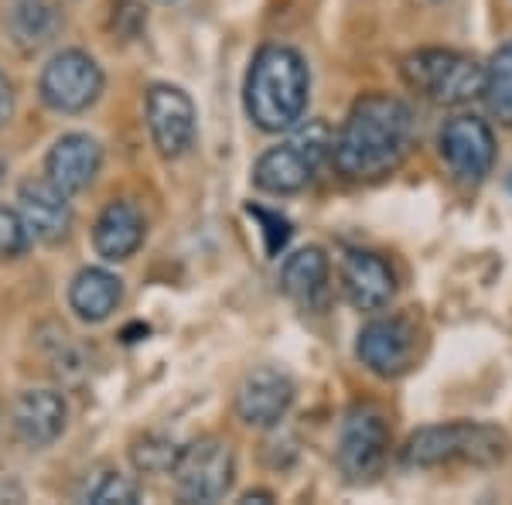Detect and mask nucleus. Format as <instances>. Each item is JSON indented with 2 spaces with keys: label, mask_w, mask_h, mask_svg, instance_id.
<instances>
[{
  "label": "nucleus",
  "mask_w": 512,
  "mask_h": 505,
  "mask_svg": "<svg viewBox=\"0 0 512 505\" xmlns=\"http://www.w3.org/2000/svg\"><path fill=\"white\" fill-rule=\"evenodd\" d=\"M509 451V437L499 427L454 420V424L424 427L407 437L400 447L403 468H437V465H495Z\"/></svg>",
  "instance_id": "7ed1b4c3"
},
{
  "label": "nucleus",
  "mask_w": 512,
  "mask_h": 505,
  "mask_svg": "<svg viewBox=\"0 0 512 505\" xmlns=\"http://www.w3.org/2000/svg\"><path fill=\"white\" fill-rule=\"evenodd\" d=\"M482 96H485V103H489L492 117L512 127V38L492 55V62L485 65Z\"/></svg>",
  "instance_id": "412c9836"
},
{
  "label": "nucleus",
  "mask_w": 512,
  "mask_h": 505,
  "mask_svg": "<svg viewBox=\"0 0 512 505\" xmlns=\"http://www.w3.org/2000/svg\"><path fill=\"white\" fill-rule=\"evenodd\" d=\"M103 89H106L103 69H99V62L89 52H82V48L55 52L38 76L41 103L52 113H62V117L86 113L89 106L99 103Z\"/></svg>",
  "instance_id": "423d86ee"
},
{
  "label": "nucleus",
  "mask_w": 512,
  "mask_h": 505,
  "mask_svg": "<svg viewBox=\"0 0 512 505\" xmlns=\"http://www.w3.org/2000/svg\"><path fill=\"white\" fill-rule=\"evenodd\" d=\"M328 273H332V263H328L325 250L304 246V250H297L284 260L280 287L301 311H321L328 301Z\"/></svg>",
  "instance_id": "6ab92c4d"
},
{
  "label": "nucleus",
  "mask_w": 512,
  "mask_h": 505,
  "mask_svg": "<svg viewBox=\"0 0 512 505\" xmlns=\"http://www.w3.org/2000/svg\"><path fill=\"white\" fill-rule=\"evenodd\" d=\"M328 154H332V130L315 120L297 130L291 140L256 157L253 185L267 195H297L315 181Z\"/></svg>",
  "instance_id": "20e7f679"
},
{
  "label": "nucleus",
  "mask_w": 512,
  "mask_h": 505,
  "mask_svg": "<svg viewBox=\"0 0 512 505\" xmlns=\"http://www.w3.org/2000/svg\"><path fill=\"white\" fill-rule=\"evenodd\" d=\"M147 236V222L144 212L137 209L127 198H113L103 212H99L96 226H93V246L106 263H123L130 260Z\"/></svg>",
  "instance_id": "f3484780"
},
{
  "label": "nucleus",
  "mask_w": 512,
  "mask_h": 505,
  "mask_svg": "<svg viewBox=\"0 0 512 505\" xmlns=\"http://www.w3.org/2000/svg\"><path fill=\"white\" fill-rule=\"evenodd\" d=\"M441 157L451 178L465 188H475L489 178L495 164V134L478 117H454L441 130Z\"/></svg>",
  "instance_id": "1a4fd4ad"
},
{
  "label": "nucleus",
  "mask_w": 512,
  "mask_h": 505,
  "mask_svg": "<svg viewBox=\"0 0 512 505\" xmlns=\"http://www.w3.org/2000/svg\"><path fill=\"white\" fill-rule=\"evenodd\" d=\"M311 96V72L291 45H263L253 55L243 86L246 117L263 134H284L304 120Z\"/></svg>",
  "instance_id": "f03ea898"
},
{
  "label": "nucleus",
  "mask_w": 512,
  "mask_h": 505,
  "mask_svg": "<svg viewBox=\"0 0 512 505\" xmlns=\"http://www.w3.org/2000/svg\"><path fill=\"white\" fill-rule=\"evenodd\" d=\"M48 331H52V338H45V352H48V359H52V369H55V376H62V379H79L82 376V352L76 349V342H72V335L65 328H55V325H48Z\"/></svg>",
  "instance_id": "b1692460"
},
{
  "label": "nucleus",
  "mask_w": 512,
  "mask_h": 505,
  "mask_svg": "<svg viewBox=\"0 0 512 505\" xmlns=\"http://www.w3.org/2000/svg\"><path fill=\"white\" fill-rule=\"evenodd\" d=\"M144 106H147V130H151V140L161 157L175 161V157H185L192 151L198 113L185 89L158 82V86L147 89Z\"/></svg>",
  "instance_id": "9d476101"
},
{
  "label": "nucleus",
  "mask_w": 512,
  "mask_h": 505,
  "mask_svg": "<svg viewBox=\"0 0 512 505\" xmlns=\"http://www.w3.org/2000/svg\"><path fill=\"white\" fill-rule=\"evenodd\" d=\"M140 499V485L123 471H103L96 485L86 488V502L93 505H134Z\"/></svg>",
  "instance_id": "5701e85b"
},
{
  "label": "nucleus",
  "mask_w": 512,
  "mask_h": 505,
  "mask_svg": "<svg viewBox=\"0 0 512 505\" xmlns=\"http://www.w3.org/2000/svg\"><path fill=\"white\" fill-rule=\"evenodd\" d=\"M386 454H390V427H386L383 410L373 403L352 407L342 420L335 447V461L342 475L355 485L373 482L386 465Z\"/></svg>",
  "instance_id": "6e6552de"
},
{
  "label": "nucleus",
  "mask_w": 512,
  "mask_h": 505,
  "mask_svg": "<svg viewBox=\"0 0 512 505\" xmlns=\"http://www.w3.org/2000/svg\"><path fill=\"white\" fill-rule=\"evenodd\" d=\"M342 291L355 311H383L396 294V273L379 253L349 250L342 260Z\"/></svg>",
  "instance_id": "dca6fc26"
},
{
  "label": "nucleus",
  "mask_w": 512,
  "mask_h": 505,
  "mask_svg": "<svg viewBox=\"0 0 512 505\" xmlns=\"http://www.w3.org/2000/svg\"><path fill=\"white\" fill-rule=\"evenodd\" d=\"M31 243L35 239H31L18 209H0V263L18 260V256L31 250Z\"/></svg>",
  "instance_id": "393cba45"
},
{
  "label": "nucleus",
  "mask_w": 512,
  "mask_h": 505,
  "mask_svg": "<svg viewBox=\"0 0 512 505\" xmlns=\"http://www.w3.org/2000/svg\"><path fill=\"white\" fill-rule=\"evenodd\" d=\"M140 24H147V14L140 0H113V31L123 38H134Z\"/></svg>",
  "instance_id": "bb28decb"
},
{
  "label": "nucleus",
  "mask_w": 512,
  "mask_h": 505,
  "mask_svg": "<svg viewBox=\"0 0 512 505\" xmlns=\"http://www.w3.org/2000/svg\"><path fill=\"white\" fill-rule=\"evenodd\" d=\"M181 447L164 434H144L130 447V461L140 475H171Z\"/></svg>",
  "instance_id": "4be33fe9"
},
{
  "label": "nucleus",
  "mask_w": 512,
  "mask_h": 505,
  "mask_svg": "<svg viewBox=\"0 0 512 505\" xmlns=\"http://www.w3.org/2000/svg\"><path fill=\"white\" fill-rule=\"evenodd\" d=\"M294 403V383L287 372L274 366H260L246 372L243 383L236 389V417L246 427L270 430L287 417Z\"/></svg>",
  "instance_id": "f8f14e48"
},
{
  "label": "nucleus",
  "mask_w": 512,
  "mask_h": 505,
  "mask_svg": "<svg viewBox=\"0 0 512 505\" xmlns=\"http://www.w3.org/2000/svg\"><path fill=\"white\" fill-rule=\"evenodd\" d=\"M4 31L18 52H41L62 31V7L55 0H4Z\"/></svg>",
  "instance_id": "a211bd4d"
},
{
  "label": "nucleus",
  "mask_w": 512,
  "mask_h": 505,
  "mask_svg": "<svg viewBox=\"0 0 512 505\" xmlns=\"http://www.w3.org/2000/svg\"><path fill=\"white\" fill-rule=\"evenodd\" d=\"M253 215V219H260L263 222V239H267V256H280L284 253V246L291 243V222L284 219V215H277V212H267V209H260V205H250L246 209Z\"/></svg>",
  "instance_id": "a878e982"
},
{
  "label": "nucleus",
  "mask_w": 512,
  "mask_h": 505,
  "mask_svg": "<svg viewBox=\"0 0 512 505\" xmlns=\"http://www.w3.org/2000/svg\"><path fill=\"white\" fill-rule=\"evenodd\" d=\"M69 403L59 389H24L11 407V430L24 447H48L65 434Z\"/></svg>",
  "instance_id": "ddd939ff"
},
{
  "label": "nucleus",
  "mask_w": 512,
  "mask_h": 505,
  "mask_svg": "<svg viewBox=\"0 0 512 505\" xmlns=\"http://www.w3.org/2000/svg\"><path fill=\"white\" fill-rule=\"evenodd\" d=\"M123 301V280L106 267H82L69 284V308L86 325H103Z\"/></svg>",
  "instance_id": "aec40b11"
},
{
  "label": "nucleus",
  "mask_w": 512,
  "mask_h": 505,
  "mask_svg": "<svg viewBox=\"0 0 512 505\" xmlns=\"http://www.w3.org/2000/svg\"><path fill=\"white\" fill-rule=\"evenodd\" d=\"M103 168V147L89 134H62L45 154V178L65 195L86 192Z\"/></svg>",
  "instance_id": "2eb2a0df"
},
{
  "label": "nucleus",
  "mask_w": 512,
  "mask_h": 505,
  "mask_svg": "<svg viewBox=\"0 0 512 505\" xmlns=\"http://www.w3.org/2000/svg\"><path fill=\"white\" fill-rule=\"evenodd\" d=\"M403 79L417 96L437 106H461L482 96L485 65L451 48H420L403 59Z\"/></svg>",
  "instance_id": "39448f33"
},
{
  "label": "nucleus",
  "mask_w": 512,
  "mask_h": 505,
  "mask_svg": "<svg viewBox=\"0 0 512 505\" xmlns=\"http://www.w3.org/2000/svg\"><path fill=\"white\" fill-rule=\"evenodd\" d=\"M18 215L38 243H62L72 229V205L62 188L48 178H28L18 188Z\"/></svg>",
  "instance_id": "4468645a"
},
{
  "label": "nucleus",
  "mask_w": 512,
  "mask_h": 505,
  "mask_svg": "<svg viewBox=\"0 0 512 505\" xmlns=\"http://www.w3.org/2000/svg\"><path fill=\"white\" fill-rule=\"evenodd\" d=\"M158 4H171V0H158Z\"/></svg>",
  "instance_id": "c85d7f7f"
},
{
  "label": "nucleus",
  "mask_w": 512,
  "mask_h": 505,
  "mask_svg": "<svg viewBox=\"0 0 512 505\" xmlns=\"http://www.w3.org/2000/svg\"><path fill=\"white\" fill-rule=\"evenodd\" d=\"M171 475L185 502H222L236 485V451L219 437H198L181 447Z\"/></svg>",
  "instance_id": "0eeeda50"
},
{
  "label": "nucleus",
  "mask_w": 512,
  "mask_h": 505,
  "mask_svg": "<svg viewBox=\"0 0 512 505\" xmlns=\"http://www.w3.org/2000/svg\"><path fill=\"white\" fill-rule=\"evenodd\" d=\"M417 120L403 99L373 93L349 110L338 137H332L335 168L349 181H379L410 157Z\"/></svg>",
  "instance_id": "f257e3e1"
},
{
  "label": "nucleus",
  "mask_w": 512,
  "mask_h": 505,
  "mask_svg": "<svg viewBox=\"0 0 512 505\" xmlns=\"http://www.w3.org/2000/svg\"><path fill=\"white\" fill-rule=\"evenodd\" d=\"M14 103H18V96H14V86L11 79L0 72V127H7L14 117Z\"/></svg>",
  "instance_id": "cd10ccee"
},
{
  "label": "nucleus",
  "mask_w": 512,
  "mask_h": 505,
  "mask_svg": "<svg viewBox=\"0 0 512 505\" xmlns=\"http://www.w3.org/2000/svg\"><path fill=\"white\" fill-rule=\"evenodd\" d=\"M355 355L373 376L396 379L403 376L417 359V328L414 321L390 314V318H373L359 331Z\"/></svg>",
  "instance_id": "9b49d317"
}]
</instances>
